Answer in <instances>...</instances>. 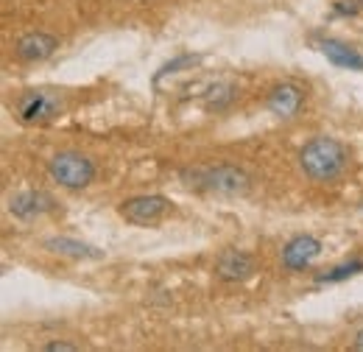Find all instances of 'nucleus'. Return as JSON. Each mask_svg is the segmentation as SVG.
I'll use <instances>...</instances> for the list:
<instances>
[{
    "label": "nucleus",
    "mask_w": 363,
    "mask_h": 352,
    "mask_svg": "<svg viewBox=\"0 0 363 352\" xmlns=\"http://www.w3.org/2000/svg\"><path fill=\"white\" fill-rule=\"evenodd\" d=\"M62 112V101L50 92H28L20 98V118L23 123H45Z\"/></svg>",
    "instance_id": "39448f33"
},
{
    "label": "nucleus",
    "mask_w": 363,
    "mask_h": 352,
    "mask_svg": "<svg viewBox=\"0 0 363 352\" xmlns=\"http://www.w3.org/2000/svg\"><path fill=\"white\" fill-rule=\"evenodd\" d=\"M45 350L48 352H73L76 347H73V344H65V341H50Z\"/></svg>",
    "instance_id": "2eb2a0df"
},
{
    "label": "nucleus",
    "mask_w": 363,
    "mask_h": 352,
    "mask_svg": "<svg viewBox=\"0 0 363 352\" xmlns=\"http://www.w3.org/2000/svg\"><path fill=\"white\" fill-rule=\"evenodd\" d=\"M216 271L221 280L229 282H243L255 274V260L246 255V252H238V249H227L218 260H216Z\"/></svg>",
    "instance_id": "0eeeda50"
},
{
    "label": "nucleus",
    "mask_w": 363,
    "mask_h": 352,
    "mask_svg": "<svg viewBox=\"0 0 363 352\" xmlns=\"http://www.w3.org/2000/svg\"><path fill=\"white\" fill-rule=\"evenodd\" d=\"M50 176L62 185V187H70V190H79V187H87L95 176V168L87 157L76 154V151H62L50 160L48 165Z\"/></svg>",
    "instance_id": "f03ea898"
},
{
    "label": "nucleus",
    "mask_w": 363,
    "mask_h": 352,
    "mask_svg": "<svg viewBox=\"0 0 363 352\" xmlns=\"http://www.w3.org/2000/svg\"><path fill=\"white\" fill-rule=\"evenodd\" d=\"M302 106V92L294 84H282V87H274V92L269 95V109L279 118H294Z\"/></svg>",
    "instance_id": "1a4fd4ad"
},
{
    "label": "nucleus",
    "mask_w": 363,
    "mask_h": 352,
    "mask_svg": "<svg viewBox=\"0 0 363 352\" xmlns=\"http://www.w3.org/2000/svg\"><path fill=\"white\" fill-rule=\"evenodd\" d=\"M318 48H321V53H324L333 65H338V67H350V70H363V56L355 50V48L338 43V40H321Z\"/></svg>",
    "instance_id": "9d476101"
},
{
    "label": "nucleus",
    "mask_w": 363,
    "mask_h": 352,
    "mask_svg": "<svg viewBox=\"0 0 363 352\" xmlns=\"http://www.w3.org/2000/svg\"><path fill=\"white\" fill-rule=\"evenodd\" d=\"M168 199L165 196H137V199H129L121 204V216L129 221V224H137V226H148V224H157L168 213Z\"/></svg>",
    "instance_id": "7ed1b4c3"
},
{
    "label": "nucleus",
    "mask_w": 363,
    "mask_h": 352,
    "mask_svg": "<svg viewBox=\"0 0 363 352\" xmlns=\"http://www.w3.org/2000/svg\"><path fill=\"white\" fill-rule=\"evenodd\" d=\"M56 48H59V43H56L50 34L31 31V34H26V37L17 43V53H20V59H26V62H43L48 56H53Z\"/></svg>",
    "instance_id": "6e6552de"
},
{
    "label": "nucleus",
    "mask_w": 363,
    "mask_h": 352,
    "mask_svg": "<svg viewBox=\"0 0 363 352\" xmlns=\"http://www.w3.org/2000/svg\"><path fill=\"white\" fill-rule=\"evenodd\" d=\"M355 350H361V352H363V330L358 333V336H355Z\"/></svg>",
    "instance_id": "dca6fc26"
},
{
    "label": "nucleus",
    "mask_w": 363,
    "mask_h": 352,
    "mask_svg": "<svg viewBox=\"0 0 363 352\" xmlns=\"http://www.w3.org/2000/svg\"><path fill=\"white\" fill-rule=\"evenodd\" d=\"M201 176V185L213 193H221V196H243L249 190V176L232 165H221V168H210Z\"/></svg>",
    "instance_id": "20e7f679"
},
{
    "label": "nucleus",
    "mask_w": 363,
    "mask_h": 352,
    "mask_svg": "<svg viewBox=\"0 0 363 352\" xmlns=\"http://www.w3.org/2000/svg\"><path fill=\"white\" fill-rule=\"evenodd\" d=\"M302 168L305 174L316 182H330L335 176L344 171L347 165V151L338 140L333 137H316L311 140L305 148H302Z\"/></svg>",
    "instance_id": "f257e3e1"
},
{
    "label": "nucleus",
    "mask_w": 363,
    "mask_h": 352,
    "mask_svg": "<svg viewBox=\"0 0 363 352\" xmlns=\"http://www.w3.org/2000/svg\"><path fill=\"white\" fill-rule=\"evenodd\" d=\"M45 246L50 252H56V255H67V258H76V260H84V258L98 260V258H101V252H98L95 246L79 243V241H73V238H50V241H45Z\"/></svg>",
    "instance_id": "f8f14e48"
},
{
    "label": "nucleus",
    "mask_w": 363,
    "mask_h": 352,
    "mask_svg": "<svg viewBox=\"0 0 363 352\" xmlns=\"http://www.w3.org/2000/svg\"><path fill=\"white\" fill-rule=\"evenodd\" d=\"M363 271V263H347V265H338V268H333V271H327V274H321L318 277V282H338V280H347V277H352V274H358Z\"/></svg>",
    "instance_id": "ddd939ff"
},
{
    "label": "nucleus",
    "mask_w": 363,
    "mask_h": 352,
    "mask_svg": "<svg viewBox=\"0 0 363 352\" xmlns=\"http://www.w3.org/2000/svg\"><path fill=\"white\" fill-rule=\"evenodd\" d=\"M50 207V199L45 193H37V190H28V193H17L11 199V213L20 216V219H34L40 213H45Z\"/></svg>",
    "instance_id": "9b49d317"
},
{
    "label": "nucleus",
    "mask_w": 363,
    "mask_h": 352,
    "mask_svg": "<svg viewBox=\"0 0 363 352\" xmlns=\"http://www.w3.org/2000/svg\"><path fill=\"white\" fill-rule=\"evenodd\" d=\"M318 255H321V243H318L316 238L299 235V238H294V241L282 249V263H285V268H294V271H296V268L311 265Z\"/></svg>",
    "instance_id": "423d86ee"
},
{
    "label": "nucleus",
    "mask_w": 363,
    "mask_h": 352,
    "mask_svg": "<svg viewBox=\"0 0 363 352\" xmlns=\"http://www.w3.org/2000/svg\"><path fill=\"white\" fill-rule=\"evenodd\" d=\"M199 62V56H179V59H174V62H168L160 73H157V82H162L165 76H171V73H179V67H184V65H196Z\"/></svg>",
    "instance_id": "4468645a"
}]
</instances>
